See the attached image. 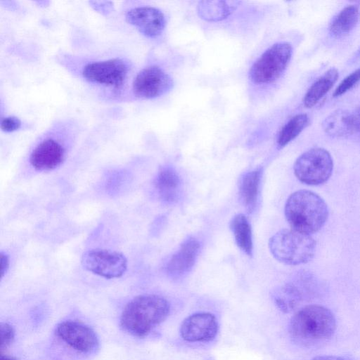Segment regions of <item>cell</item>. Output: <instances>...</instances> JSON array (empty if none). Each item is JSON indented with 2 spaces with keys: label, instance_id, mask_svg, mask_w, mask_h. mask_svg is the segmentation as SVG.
I'll return each mask as SVG.
<instances>
[{
  "label": "cell",
  "instance_id": "obj_15",
  "mask_svg": "<svg viewBox=\"0 0 360 360\" xmlns=\"http://www.w3.org/2000/svg\"><path fill=\"white\" fill-rule=\"evenodd\" d=\"M155 188L162 201L176 202L181 190V179L176 170L169 166L162 167L155 177Z\"/></svg>",
  "mask_w": 360,
  "mask_h": 360
},
{
  "label": "cell",
  "instance_id": "obj_22",
  "mask_svg": "<svg viewBox=\"0 0 360 360\" xmlns=\"http://www.w3.org/2000/svg\"><path fill=\"white\" fill-rule=\"evenodd\" d=\"M309 117L306 114H298L292 117L280 131L277 144L283 148L295 139L308 125Z\"/></svg>",
  "mask_w": 360,
  "mask_h": 360
},
{
  "label": "cell",
  "instance_id": "obj_25",
  "mask_svg": "<svg viewBox=\"0 0 360 360\" xmlns=\"http://www.w3.org/2000/svg\"><path fill=\"white\" fill-rule=\"evenodd\" d=\"M1 352L10 346L14 339V330L11 325L2 323L0 327Z\"/></svg>",
  "mask_w": 360,
  "mask_h": 360
},
{
  "label": "cell",
  "instance_id": "obj_6",
  "mask_svg": "<svg viewBox=\"0 0 360 360\" xmlns=\"http://www.w3.org/2000/svg\"><path fill=\"white\" fill-rule=\"evenodd\" d=\"M294 173L308 185L323 184L331 176L333 162L330 154L321 148H314L302 153L295 162Z\"/></svg>",
  "mask_w": 360,
  "mask_h": 360
},
{
  "label": "cell",
  "instance_id": "obj_9",
  "mask_svg": "<svg viewBox=\"0 0 360 360\" xmlns=\"http://www.w3.org/2000/svg\"><path fill=\"white\" fill-rule=\"evenodd\" d=\"M173 85V79L167 72L158 66L152 65L142 69L136 75L132 90L138 98L153 99L167 94Z\"/></svg>",
  "mask_w": 360,
  "mask_h": 360
},
{
  "label": "cell",
  "instance_id": "obj_23",
  "mask_svg": "<svg viewBox=\"0 0 360 360\" xmlns=\"http://www.w3.org/2000/svg\"><path fill=\"white\" fill-rule=\"evenodd\" d=\"M231 10L226 1H200L198 6L199 16L208 21L221 20L230 15Z\"/></svg>",
  "mask_w": 360,
  "mask_h": 360
},
{
  "label": "cell",
  "instance_id": "obj_18",
  "mask_svg": "<svg viewBox=\"0 0 360 360\" xmlns=\"http://www.w3.org/2000/svg\"><path fill=\"white\" fill-rule=\"evenodd\" d=\"M230 228L238 248L249 257L252 256V229L246 217L243 214L235 215L231 221Z\"/></svg>",
  "mask_w": 360,
  "mask_h": 360
},
{
  "label": "cell",
  "instance_id": "obj_27",
  "mask_svg": "<svg viewBox=\"0 0 360 360\" xmlns=\"http://www.w3.org/2000/svg\"><path fill=\"white\" fill-rule=\"evenodd\" d=\"M0 259H1V278H3L9 268L10 262H9L8 256L7 255L4 254V252H1Z\"/></svg>",
  "mask_w": 360,
  "mask_h": 360
},
{
  "label": "cell",
  "instance_id": "obj_13",
  "mask_svg": "<svg viewBox=\"0 0 360 360\" xmlns=\"http://www.w3.org/2000/svg\"><path fill=\"white\" fill-rule=\"evenodd\" d=\"M65 148L54 138H46L32 150L30 162L37 171H49L58 167L64 160Z\"/></svg>",
  "mask_w": 360,
  "mask_h": 360
},
{
  "label": "cell",
  "instance_id": "obj_8",
  "mask_svg": "<svg viewBox=\"0 0 360 360\" xmlns=\"http://www.w3.org/2000/svg\"><path fill=\"white\" fill-rule=\"evenodd\" d=\"M129 65L119 58L89 63L82 71L89 82L119 89L126 81Z\"/></svg>",
  "mask_w": 360,
  "mask_h": 360
},
{
  "label": "cell",
  "instance_id": "obj_30",
  "mask_svg": "<svg viewBox=\"0 0 360 360\" xmlns=\"http://www.w3.org/2000/svg\"><path fill=\"white\" fill-rule=\"evenodd\" d=\"M1 360H18V359L4 353H1Z\"/></svg>",
  "mask_w": 360,
  "mask_h": 360
},
{
  "label": "cell",
  "instance_id": "obj_21",
  "mask_svg": "<svg viewBox=\"0 0 360 360\" xmlns=\"http://www.w3.org/2000/svg\"><path fill=\"white\" fill-rule=\"evenodd\" d=\"M300 287L293 283H288L278 290L274 295V301L278 307L284 312L295 309L302 300Z\"/></svg>",
  "mask_w": 360,
  "mask_h": 360
},
{
  "label": "cell",
  "instance_id": "obj_2",
  "mask_svg": "<svg viewBox=\"0 0 360 360\" xmlns=\"http://www.w3.org/2000/svg\"><path fill=\"white\" fill-rule=\"evenodd\" d=\"M170 306L167 300L157 295H139L124 308L120 323L131 335L146 336L167 317Z\"/></svg>",
  "mask_w": 360,
  "mask_h": 360
},
{
  "label": "cell",
  "instance_id": "obj_17",
  "mask_svg": "<svg viewBox=\"0 0 360 360\" xmlns=\"http://www.w3.org/2000/svg\"><path fill=\"white\" fill-rule=\"evenodd\" d=\"M322 127L330 136H347L354 133L352 112L343 109L336 110L325 118Z\"/></svg>",
  "mask_w": 360,
  "mask_h": 360
},
{
  "label": "cell",
  "instance_id": "obj_10",
  "mask_svg": "<svg viewBox=\"0 0 360 360\" xmlns=\"http://www.w3.org/2000/svg\"><path fill=\"white\" fill-rule=\"evenodd\" d=\"M56 334L72 349L91 353L98 345L95 332L89 326L75 321H66L57 326Z\"/></svg>",
  "mask_w": 360,
  "mask_h": 360
},
{
  "label": "cell",
  "instance_id": "obj_3",
  "mask_svg": "<svg viewBox=\"0 0 360 360\" xmlns=\"http://www.w3.org/2000/svg\"><path fill=\"white\" fill-rule=\"evenodd\" d=\"M285 215L292 229L311 234L324 226L328 209L325 201L316 193L299 190L288 198Z\"/></svg>",
  "mask_w": 360,
  "mask_h": 360
},
{
  "label": "cell",
  "instance_id": "obj_16",
  "mask_svg": "<svg viewBox=\"0 0 360 360\" xmlns=\"http://www.w3.org/2000/svg\"><path fill=\"white\" fill-rule=\"evenodd\" d=\"M262 169L259 167L245 174L239 184L240 199L248 212H252L258 199Z\"/></svg>",
  "mask_w": 360,
  "mask_h": 360
},
{
  "label": "cell",
  "instance_id": "obj_5",
  "mask_svg": "<svg viewBox=\"0 0 360 360\" xmlns=\"http://www.w3.org/2000/svg\"><path fill=\"white\" fill-rule=\"evenodd\" d=\"M292 49L287 42H278L268 48L252 64L249 79L257 84L276 82L285 70L292 56Z\"/></svg>",
  "mask_w": 360,
  "mask_h": 360
},
{
  "label": "cell",
  "instance_id": "obj_28",
  "mask_svg": "<svg viewBox=\"0 0 360 360\" xmlns=\"http://www.w3.org/2000/svg\"><path fill=\"white\" fill-rule=\"evenodd\" d=\"M352 115L354 132L360 133V106L352 112Z\"/></svg>",
  "mask_w": 360,
  "mask_h": 360
},
{
  "label": "cell",
  "instance_id": "obj_26",
  "mask_svg": "<svg viewBox=\"0 0 360 360\" xmlns=\"http://www.w3.org/2000/svg\"><path fill=\"white\" fill-rule=\"evenodd\" d=\"M20 120L14 116H7L3 117L1 120V129L5 132H13L18 130L21 127Z\"/></svg>",
  "mask_w": 360,
  "mask_h": 360
},
{
  "label": "cell",
  "instance_id": "obj_29",
  "mask_svg": "<svg viewBox=\"0 0 360 360\" xmlns=\"http://www.w3.org/2000/svg\"><path fill=\"white\" fill-rule=\"evenodd\" d=\"M311 360H347L342 357L331 355L318 356L313 358Z\"/></svg>",
  "mask_w": 360,
  "mask_h": 360
},
{
  "label": "cell",
  "instance_id": "obj_24",
  "mask_svg": "<svg viewBox=\"0 0 360 360\" xmlns=\"http://www.w3.org/2000/svg\"><path fill=\"white\" fill-rule=\"evenodd\" d=\"M360 81V68L346 77L334 91V96H340L350 90Z\"/></svg>",
  "mask_w": 360,
  "mask_h": 360
},
{
  "label": "cell",
  "instance_id": "obj_12",
  "mask_svg": "<svg viewBox=\"0 0 360 360\" xmlns=\"http://www.w3.org/2000/svg\"><path fill=\"white\" fill-rule=\"evenodd\" d=\"M126 21L134 26L142 34L156 38L164 31L166 19L164 13L153 6H139L129 9L125 15Z\"/></svg>",
  "mask_w": 360,
  "mask_h": 360
},
{
  "label": "cell",
  "instance_id": "obj_14",
  "mask_svg": "<svg viewBox=\"0 0 360 360\" xmlns=\"http://www.w3.org/2000/svg\"><path fill=\"white\" fill-rule=\"evenodd\" d=\"M200 248V243L195 238L185 240L168 261L166 266L167 274L171 277L178 278L188 273L195 263Z\"/></svg>",
  "mask_w": 360,
  "mask_h": 360
},
{
  "label": "cell",
  "instance_id": "obj_7",
  "mask_svg": "<svg viewBox=\"0 0 360 360\" xmlns=\"http://www.w3.org/2000/svg\"><path fill=\"white\" fill-rule=\"evenodd\" d=\"M81 263L86 270L108 279L121 277L127 269V260L123 254L105 249L86 251Z\"/></svg>",
  "mask_w": 360,
  "mask_h": 360
},
{
  "label": "cell",
  "instance_id": "obj_4",
  "mask_svg": "<svg viewBox=\"0 0 360 360\" xmlns=\"http://www.w3.org/2000/svg\"><path fill=\"white\" fill-rule=\"evenodd\" d=\"M274 257L285 264L298 265L309 262L315 254L316 242L310 234L294 229H282L269 240Z\"/></svg>",
  "mask_w": 360,
  "mask_h": 360
},
{
  "label": "cell",
  "instance_id": "obj_11",
  "mask_svg": "<svg viewBox=\"0 0 360 360\" xmlns=\"http://www.w3.org/2000/svg\"><path fill=\"white\" fill-rule=\"evenodd\" d=\"M219 330L216 317L208 312L193 314L186 317L180 328L181 338L190 342H207L213 340Z\"/></svg>",
  "mask_w": 360,
  "mask_h": 360
},
{
  "label": "cell",
  "instance_id": "obj_1",
  "mask_svg": "<svg viewBox=\"0 0 360 360\" xmlns=\"http://www.w3.org/2000/svg\"><path fill=\"white\" fill-rule=\"evenodd\" d=\"M335 328L333 314L323 306L312 304L302 308L291 318L289 333L295 343L310 347L328 341Z\"/></svg>",
  "mask_w": 360,
  "mask_h": 360
},
{
  "label": "cell",
  "instance_id": "obj_20",
  "mask_svg": "<svg viewBox=\"0 0 360 360\" xmlns=\"http://www.w3.org/2000/svg\"><path fill=\"white\" fill-rule=\"evenodd\" d=\"M359 15V9L356 5L345 7L332 21L330 32L335 37H341L349 33L357 24Z\"/></svg>",
  "mask_w": 360,
  "mask_h": 360
},
{
  "label": "cell",
  "instance_id": "obj_19",
  "mask_svg": "<svg viewBox=\"0 0 360 360\" xmlns=\"http://www.w3.org/2000/svg\"><path fill=\"white\" fill-rule=\"evenodd\" d=\"M338 78V71L331 68L319 77L306 93L303 102L307 108H311L332 88Z\"/></svg>",
  "mask_w": 360,
  "mask_h": 360
}]
</instances>
